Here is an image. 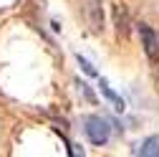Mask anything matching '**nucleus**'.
I'll return each instance as SVG.
<instances>
[{"label":"nucleus","mask_w":159,"mask_h":157,"mask_svg":"<svg viewBox=\"0 0 159 157\" xmlns=\"http://www.w3.org/2000/svg\"><path fill=\"white\" fill-rule=\"evenodd\" d=\"M139 36H142V46H144L147 56L157 64V61H159V33L142 23V26H139Z\"/></svg>","instance_id":"obj_3"},{"label":"nucleus","mask_w":159,"mask_h":157,"mask_svg":"<svg viewBox=\"0 0 159 157\" xmlns=\"http://www.w3.org/2000/svg\"><path fill=\"white\" fill-rule=\"evenodd\" d=\"M134 155H139V157H159V134H152L144 142H139Z\"/></svg>","instance_id":"obj_4"},{"label":"nucleus","mask_w":159,"mask_h":157,"mask_svg":"<svg viewBox=\"0 0 159 157\" xmlns=\"http://www.w3.org/2000/svg\"><path fill=\"white\" fill-rule=\"evenodd\" d=\"M98 89H101V94H104L106 99L114 104V109H116V112H124V107H126V104H124V99H121V96H119V94H116V91H114V89H111V86L104 81V78L98 81Z\"/></svg>","instance_id":"obj_6"},{"label":"nucleus","mask_w":159,"mask_h":157,"mask_svg":"<svg viewBox=\"0 0 159 157\" xmlns=\"http://www.w3.org/2000/svg\"><path fill=\"white\" fill-rule=\"evenodd\" d=\"M81 8H84V18L89 23V31L93 36L104 33V8H101V0H84Z\"/></svg>","instance_id":"obj_2"},{"label":"nucleus","mask_w":159,"mask_h":157,"mask_svg":"<svg viewBox=\"0 0 159 157\" xmlns=\"http://www.w3.org/2000/svg\"><path fill=\"white\" fill-rule=\"evenodd\" d=\"M76 61H78V66H81V69H84V71H86L89 76H98V74H96V69H93V66H91V64L86 61L84 56H76Z\"/></svg>","instance_id":"obj_7"},{"label":"nucleus","mask_w":159,"mask_h":157,"mask_svg":"<svg viewBox=\"0 0 159 157\" xmlns=\"http://www.w3.org/2000/svg\"><path fill=\"white\" fill-rule=\"evenodd\" d=\"M114 26H116L119 38L129 36V13H126L124 5H114Z\"/></svg>","instance_id":"obj_5"},{"label":"nucleus","mask_w":159,"mask_h":157,"mask_svg":"<svg viewBox=\"0 0 159 157\" xmlns=\"http://www.w3.org/2000/svg\"><path fill=\"white\" fill-rule=\"evenodd\" d=\"M84 132L91 140V145H106L109 142V134H111V127L104 117H96V114H89L84 119Z\"/></svg>","instance_id":"obj_1"}]
</instances>
